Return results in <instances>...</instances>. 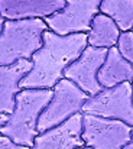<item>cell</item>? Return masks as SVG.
<instances>
[{"label": "cell", "instance_id": "cell-12", "mask_svg": "<svg viewBox=\"0 0 133 149\" xmlns=\"http://www.w3.org/2000/svg\"><path fill=\"white\" fill-rule=\"evenodd\" d=\"M98 81L104 88L133 81V64L122 55L117 47L109 49L107 58L98 71Z\"/></svg>", "mask_w": 133, "mask_h": 149}, {"label": "cell", "instance_id": "cell-8", "mask_svg": "<svg viewBox=\"0 0 133 149\" xmlns=\"http://www.w3.org/2000/svg\"><path fill=\"white\" fill-rule=\"evenodd\" d=\"M109 49L88 45L81 56L74 61L64 72V77L74 81L88 96L98 94L104 87L98 81V71L103 67Z\"/></svg>", "mask_w": 133, "mask_h": 149}, {"label": "cell", "instance_id": "cell-16", "mask_svg": "<svg viewBox=\"0 0 133 149\" xmlns=\"http://www.w3.org/2000/svg\"><path fill=\"white\" fill-rule=\"evenodd\" d=\"M0 149H31V146L19 145V143L13 142L10 138L1 135V138H0Z\"/></svg>", "mask_w": 133, "mask_h": 149}, {"label": "cell", "instance_id": "cell-13", "mask_svg": "<svg viewBox=\"0 0 133 149\" xmlns=\"http://www.w3.org/2000/svg\"><path fill=\"white\" fill-rule=\"evenodd\" d=\"M122 29L117 26V23L107 15L98 13L93 19L91 29L87 32L88 35V45L97 48H113L117 47L120 39Z\"/></svg>", "mask_w": 133, "mask_h": 149}, {"label": "cell", "instance_id": "cell-15", "mask_svg": "<svg viewBox=\"0 0 133 149\" xmlns=\"http://www.w3.org/2000/svg\"><path fill=\"white\" fill-rule=\"evenodd\" d=\"M117 48L122 52V55L133 64V31H127V32H122Z\"/></svg>", "mask_w": 133, "mask_h": 149}, {"label": "cell", "instance_id": "cell-11", "mask_svg": "<svg viewBox=\"0 0 133 149\" xmlns=\"http://www.w3.org/2000/svg\"><path fill=\"white\" fill-rule=\"evenodd\" d=\"M32 59H20L10 65H0V111L10 114L16 106V96L20 93L22 80L31 72Z\"/></svg>", "mask_w": 133, "mask_h": 149}, {"label": "cell", "instance_id": "cell-10", "mask_svg": "<svg viewBox=\"0 0 133 149\" xmlns=\"http://www.w3.org/2000/svg\"><path fill=\"white\" fill-rule=\"evenodd\" d=\"M67 0H0L1 19H46L62 10Z\"/></svg>", "mask_w": 133, "mask_h": 149}, {"label": "cell", "instance_id": "cell-3", "mask_svg": "<svg viewBox=\"0 0 133 149\" xmlns=\"http://www.w3.org/2000/svg\"><path fill=\"white\" fill-rule=\"evenodd\" d=\"M49 29L45 19H1L0 65H10L20 59H32L44 45V33Z\"/></svg>", "mask_w": 133, "mask_h": 149}, {"label": "cell", "instance_id": "cell-7", "mask_svg": "<svg viewBox=\"0 0 133 149\" xmlns=\"http://www.w3.org/2000/svg\"><path fill=\"white\" fill-rule=\"evenodd\" d=\"M101 0H67L62 10L48 16L45 22L58 35L88 32L93 19L100 12Z\"/></svg>", "mask_w": 133, "mask_h": 149}, {"label": "cell", "instance_id": "cell-5", "mask_svg": "<svg viewBox=\"0 0 133 149\" xmlns=\"http://www.w3.org/2000/svg\"><path fill=\"white\" fill-rule=\"evenodd\" d=\"M132 127L117 119L84 114L83 141L86 146L93 149H123L133 141Z\"/></svg>", "mask_w": 133, "mask_h": 149}, {"label": "cell", "instance_id": "cell-9", "mask_svg": "<svg viewBox=\"0 0 133 149\" xmlns=\"http://www.w3.org/2000/svg\"><path fill=\"white\" fill-rule=\"evenodd\" d=\"M83 113H77L64 123L39 133L31 149H77L86 146L83 141Z\"/></svg>", "mask_w": 133, "mask_h": 149}, {"label": "cell", "instance_id": "cell-19", "mask_svg": "<svg viewBox=\"0 0 133 149\" xmlns=\"http://www.w3.org/2000/svg\"><path fill=\"white\" fill-rule=\"evenodd\" d=\"M132 139H133V127H132Z\"/></svg>", "mask_w": 133, "mask_h": 149}, {"label": "cell", "instance_id": "cell-6", "mask_svg": "<svg viewBox=\"0 0 133 149\" xmlns=\"http://www.w3.org/2000/svg\"><path fill=\"white\" fill-rule=\"evenodd\" d=\"M84 114L107 119H117L133 126V87L132 83L103 88L98 94L90 96L83 109Z\"/></svg>", "mask_w": 133, "mask_h": 149}, {"label": "cell", "instance_id": "cell-4", "mask_svg": "<svg viewBox=\"0 0 133 149\" xmlns=\"http://www.w3.org/2000/svg\"><path fill=\"white\" fill-rule=\"evenodd\" d=\"M52 90L54 97L39 116V133L64 123L77 113H83L84 104L90 99L84 90H81L74 81L68 78H62L61 81H58Z\"/></svg>", "mask_w": 133, "mask_h": 149}, {"label": "cell", "instance_id": "cell-1", "mask_svg": "<svg viewBox=\"0 0 133 149\" xmlns=\"http://www.w3.org/2000/svg\"><path fill=\"white\" fill-rule=\"evenodd\" d=\"M88 47L87 32L58 35L48 29L44 45L32 56L33 67L22 80V88H54L64 77L65 70L77 61Z\"/></svg>", "mask_w": 133, "mask_h": 149}, {"label": "cell", "instance_id": "cell-18", "mask_svg": "<svg viewBox=\"0 0 133 149\" xmlns=\"http://www.w3.org/2000/svg\"><path fill=\"white\" fill-rule=\"evenodd\" d=\"M77 149H93V148H90V146H81V148H77Z\"/></svg>", "mask_w": 133, "mask_h": 149}, {"label": "cell", "instance_id": "cell-17", "mask_svg": "<svg viewBox=\"0 0 133 149\" xmlns=\"http://www.w3.org/2000/svg\"><path fill=\"white\" fill-rule=\"evenodd\" d=\"M123 149H133V142H130V143H127L126 146H123Z\"/></svg>", "mask_w": 133, "mask_h": 149}, {"label": "cell", "instance_id": "cell-14", "mask_svg": "<svg viewBox=\"0 0 133 149\" xmlns=\"http://www.w3.org/2000/svg\"><path fill=\"white\" fill-rule=\"evenodd\" d=\"M100 12L110 16L122 32L133 31V0H101Z\"/></svg>", "mask_w": 133, "mask_h": 149}, {"label": "cell", "instance_id": "cell-20", "mask_svg": "<svg viewBox=\"0 0 133 149\" xmlns=\"http://www.w3.org/2000/svg\"><path fill=\"white\" fill-rule=\"evenodd\" d=\"M132 87H133V81H132Z\"/></svg>", "mask_w": 133, "mask_h": 149}, {"label": "cell", "instance_id": "cell-2", "mask_svg": "<svg viewBox=\"0 0 133 149\" xmlns=\"http://www.w3.org/2000/svg\"><path fill=\"white\" fill-rule=\"evenodd\" d=\"M52 97V88H22L16 96L15 110L9 114L7 122L0 126V133L19 145L32 148L35 138L39 135V116Z\"/></svg>", "mask_w": 133, "mask_h": 149}]
</instances>
